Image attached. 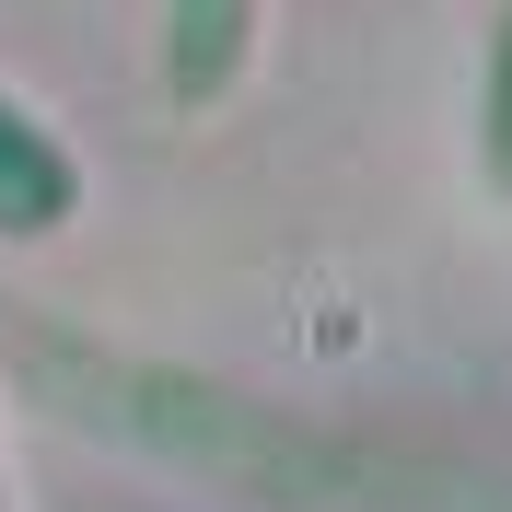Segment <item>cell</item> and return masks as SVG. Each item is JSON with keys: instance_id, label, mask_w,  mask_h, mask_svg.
<instances>
[{"instance_id": "1", "label": "cell", "mask_w": 512, "mask_h": 512, "mask_svg": "<svg viewBox=\"0 0 512 512\" xmlns=\"http://www.w3.org/2000/svg\"><path fill=\"white\" fill-rule=\"evenodd\" d=\"M70 222H82V152L47 128V105L0 82V245H47Z\"/></svg>"}, {"instance_id": "2", "label": "cell", "mask_w": 512, "mask_h": 512, "mask_svg": "<svg viewBox=\"0 0 512 512\" xmlns=\"http://www.w3.org/2000/svg\"><path fill=\"white\" fill-rule=\"evenodd\" d=\"M256 35H268V0H163V94H175V117L233 105V82L256 70Z\"/></svg>"}, {"instance_id": "3", "label": "cell", "mask_w": 512, "mask_h": 512, "mask_svg": "<svg viewBox=\"0 0 512 512\" xmlns=\"http://www.w3.org/2000/svg\"><path fill=\"white\" fill-rule=\"evenodd\" d=\"M478 187L512 210V0L478 35Z\"/></svg>"}]
</instances>
